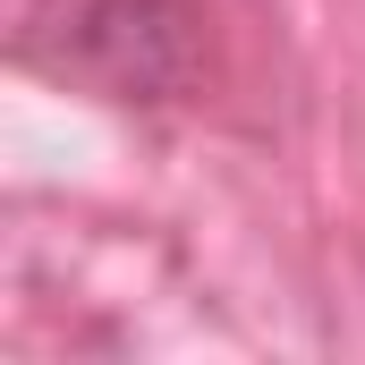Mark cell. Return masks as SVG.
Here are the masks:
<instances>
[{"mask_svg":"<svg viewBox=\"0 0 365 365\" xmlns=\"http://www.w3.org/2000/svg\"><path fill=\"white\" fill-rule=\"evenodd\" d=\"M34 34H60V51H26V60L102 102H170L195 60L187 0H68L60 26Z\"/></svg>","mask_w":365,"mask_h":365,"instance_id":"6da1fadb","label":"cell"}]
</instances>
